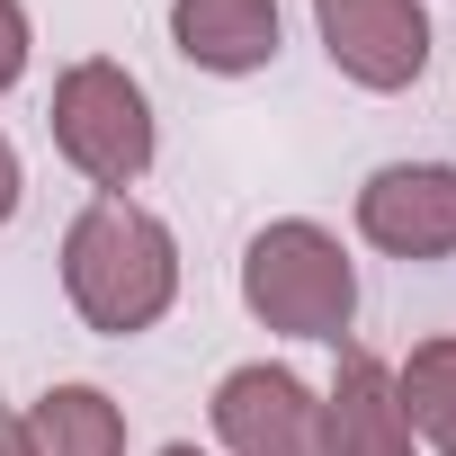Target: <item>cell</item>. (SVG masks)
Wrapping results in <instances>:
<instances>
[{
    "instance_id": "cell-1",
    "label": "cell",
    "mask_w": 456,
    "mask_h": 456,
    "mask_svg": "<svg viewBox=\"0 0 456 456\" xmlns=\"http://www.w3.org/2000/svg\"><path fill=\"white\" fill-rule=\"evenodd\" d=\"M63 296L99 340H134L179 296V242L134 197H90L63 233Z\"/></svg>"
},
{
    "instance_id": "cell-2",
    "label": "cell",
    "mask_w": 456,
    "mask_h": 456,
    "mask_svg": "<svg viewBox=\"0 0 456 456\" xmlns=\"http://www.w3.org/2000/svg\"><path fill=\"white\" fill-rule=\"evenodd\" d=\"M242 305H251V322H269L287 340H340L358 314V269L322 224L287 215L269 233H251V251H242Z\"/></svg>"
},
{
    "instance_id": "cell-3",
    "label": "cell",
    "mask_w": 456,
    "mask_h": 456,
    "mask_svg": "<svg viewBox=\"0 0 456 456\" xmlns=\"http://www.w3.org/2000/svg\"><path fill=\"white\" fill-rule=\"evenodd\" d=\"M45 126H54V152H63L99 197H126V188L152 170V99H143V81H134L126 63H108V54H90V63H72V72L54 81Z\"/></svg>"
},
{
    "instance_id": "cell-4",
    "label": "cell",
    "mask_w": 456,
    "mask_h": 456,
    "mask_svg": "<svg viewBox=\"0 0 456 456\" xmlns=\"http://www.w3.org/2000/svg\"><path fill=\"white\" fill-rule=\"evenodd\" d=\"M322 54L358 90H411L429 72V10L420 0H314Z\"/></svg>"
},
{
    "instance_id": "cell-5",
    "label": "cell",
    "mask_w": 456,
    "mask_h": 456,
    "mask_svg": "<svg viewBox=\"0 0 456 456\" xmlns=\"http://www.w3.org/2000/svg\"><path fill=\"white\" fill-rule=\"evenodd\" d=\"M215 438L224 456H322V403L287 367H233L215 385Z\"/></svg>"
},
{
    "instance_id": "cell-6",
    "label": "cell",
    "mask_w": 456,
    "mask_h": 456,
    "mask_svg": "<svg viewBox=\"0 0 456 456\" xmlns=\"http://www.w3.org/2000/svg\"><path fill=\"white\" fill-rule=\"evenodd\" d=\"M358 233L385 260H447L456 251V170L447 161H385L358 188Z\"/></svg>"
},
{
    "instance_id": "cell-7",
    "label": "cell",
    "mask_w": 456,
    "mask_h": 456,
    "mask_svg": "<svg viewBox=\"0 0 456 456\" xmlns=\"http://www.w3.org/2000/svg\"><path fill=\"white\" fill-rule=\"evenodd\" d=\"M322 456H411L394 367L358 340H340V367H331V394H322Z\"/></svg>"
},
{
    "instance_id": "cell-8",
    "label": "cell",
    "mask_w": 456,
    "mask_h": 456,
    "mask_svg": "<svg viewBox=\"0 0 456 456\" xmlns=\"http://www.w3.org/2000/svg\"><path fill=\"white\" fill-rule=\"evenodd\" d=\"M170 45L197 72H260L278 54V0H170Z\"/></svg>"
},
{
    "instance_id": "cell-9",
    "label": "cell",
    "mask_w": 456,
    "mask_h": 456,
    "mask_svg": "<svg viewBox=\"0 0 456 456\" xmlns=\"http://www.w3.org/2000/svg\"><path fill=\"white\" fill-rule=\"evenodd\" d=\"M28 438H37V456H126V411L99 385H54L28 411Z\"/></svg>"
},
{
    "instance_id": "cell-10",
    "label": "cell",
    "mask_w": 456,
    "mask_h": 456,
    "mask_svg": "<svg viewBox=\"0 0 456 456\" xmlns=\"http://www.w3.org/2000/svg\"><path fill=\"white\" fill-rule=\"evenodd\" d=\"M394 403H403V420H411L438 456H456V331L420 340V349L394 367Z\"/></svg>"
},
{
    "instance_id": "cell-11",
    "label": "cell",
    "mask_w": 456,
    "mask_h": 456,
    "mask_svg": "<svg viewBox=\"0 0 456 456\" xmlns=\"http://www.w3.org/2000/svg\"><path fill=\"white\" fill-rule=\"evenodd\" d=\"M28 72V10H19V0H0V90H10Z\"/></svg>"
},
{
    "instance_id": "cell-12",
    "label": "cell",
    "mask_w": 456,
    "mask_h": 456,
    "mask_svg": "<svg viewBox=\"0 0 456 456\" xmlns=\"http://www.w3.org/2000/svg\"><path fill=\"white\" fill-rule=\"evenodd\" d=\"M0 456H37V438H28V411H19V403H0Z\"/></svg>"
},
{
    "instance_id": "cell-13",
    "label": "cell",
    "mask_w": 456,
    "mask_h": 456,
    "mask_svg": "<svg viewBox=\"0 0 456 456\" xmlns=\"http://www.w3.org/2000/svg\"><path fill=\"white\" fill-rule=\"evenodd\" d=\"M19 215V152H10V134H0V224Z\"/></svg>"
},
{
    "instance_id": "cell-14",
    "label": "cell",
    "mask_w": 456,
    "mask_h": 456,
    "mask_svg": "<svg viewBox=\"0 0 456 456\" xmlns=\"http://www.w3.org/2000/svg\"><path fill=\"white\" fill-rule=\"evenodd\" d=\"M161 456H206V447H188V438H179V447H161Z\"/></svg>"
}]
</instances>
